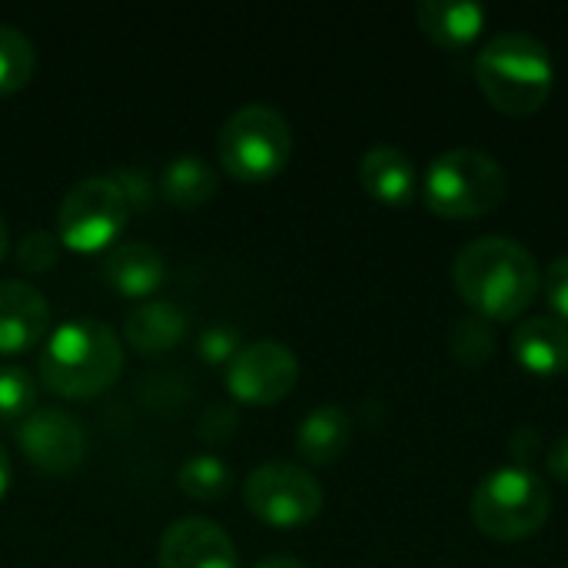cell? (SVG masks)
Masks as SVG:
<instances>
[{
    "mask_svg": "<svg viewBox=\"0 0 568 568\" xmlns=\"http://www.w3.org/2000/svg\"><path fill=\"white\" fill-rule=\"evenodd\" d=\"M453 283L473 316L493 323L523 316L542 290V273L523 243L509 236H479L459 250Z\"/></svg>",
    "mask_w": 568,
    "mask_h": 568,
    "instance_id": "6da1fadb",
    "label": "cell"
},
{
    "mask_svg": "<svg viewBox=\"0 0 568 568\" xmlns=\"http://www.w3.org/2000/svg\"><path fill=\"white\" fill-rule=\"evenodd\" d=\"M123 339L100 320L80 316L60 323L40 353V379L63 399H93L123 373Z\"/></svg>",
    "mask_w": 568,
    "mask_h": 568,
    "instance_id": "7a4b0ae2",
    "label": "cell"
},
{
    "mask_svg": "<svg viewBox=\"0 0 568 568\" xmlns=\"http://www.w3.org/2000/svg\"><path fill=\"white\" fill-rule=\"evenodd\" d=\"M483 97L506 116H532L549 103L556 67L542 40L506 30L496 33L473 63Z\"/></svg>",
    "mask_w": 568,
    "mask_h": 568,
    "instance_id": "3957f363",
    "label": "cell"
},
{
    "mask_svg": "<svg viewBox=\"0 0 568 568\" xmlns=\"http://www.w3.org/2000/svg\"><path fill=\"white\" fill-rule=\"evenodd\" d=\"M509 176L503 163L476 146H456L439 153L423 180L426 206L446 220H479L503 206Z\"/></svg>",
    "mask_w": 568,
    "mask_h": 568,
    "instance_id": "277c9868",
    "label": "cell"
},
{
    "mask_svg": "<svg viewBox=\"0 0 568 568\" xmlns=\"http://www.w3.org/2000/svg\"><path fill=\"white\" fill-rule=\"evenodd\" d=\"M223 170L240 183L273 180L293 156V130L270 103H246L226 116L216 136Z\"/></svg>",
    "mask_w": 568,
    "mask_h": 568,
    "instance_id": "5b68a950",
    "label": "cell"
},
{
    "mask_svg": "<svg viewBox=\"0 0 568 568\" xmlns=\"http://www.w3.org/2000/svg\"><path fill=\"white\" fill-rule=\"evenodd\" d=\"M549 486L526 466L489 473L473 493V523L499 542L536 536L549 519Z\"/></svg>",
    "mask_w": 568,
    "mask_h": 568,
    "instance_id": "8992f818",
    "label": "cell"
},
{
    "mask_svg": "<svg viewBox=\"0 0 568 568\" xmlns=\"http://www.w3.org/2000/svg\"><path fill=\"white\" fill-rule=\"evenodd\" d=\"M133 210L113 176H87L67 190L57 210V240L73 253H110Z\"/></svg>",
    "mask_w": 568,
    "mask_h": 568,
    "instance_id": "52a82bcc",
    "label": "cell"
},
{
    "mask_svg": "<svg viewBox=\"0 0 568 568\" xmlns=\"http://www.w3.org/2000/svg\"><path fill=\"white\" fill-rule=\"evenodd\" d=\"M246 509L273 529H303L323 513V486L296 463H266L246 476Z\"/></svg>",
    "mask_w": 568,
    "mask_h": 568,
    "instance_id": "ba28073f",
    "label": "cell"
},
{
    "mask_svg": "<svg viewBox=\"0 0 568 568\" xmlns=\"http://www.w3.org/2000/svg\"><path fill=\"white\" fill-rule=\"evenodd\" d=\"M300 383V359L280 339H256L240 346L226 366V389L246 406H276Z\"/></svg>",
    "mask_w": 568,
    "mask_h": 568,
    "instance_id": "9c48e42d",
    "label": "cell"
},
{
    "mask_svg": "<svg viewBox=\"0 0 568 568\" xmlns=\"http://www.w3.org/2000/svg\"><path fill=\"white\" fill-rule=\"evenodd\" d=\"M13 439L37 469L53 476L80 469L87 456V433L63 409H33L23 423L13 426Z\"/></svg>",
    "mask_w": 568,
    "mask_h": 568,
    "instance_id": "30bf717a",
    "label": "cell"
},
{
    "mask_svg": "<svg viewBox=\"0 0 568 568\" xmlns=\"http://www.w3.org/2000/svg\"><path fill=\"white\" fill-rule=\"evenodd\" d=\"M160 568H240V552L226 529L213 519H176L156 549Z\"/></svg>",
    "mask_w": 568,
    "mask_h": 568,
    "instance_id": "8fae6325",
    "label": "cell"
},
{
    "mask_svg": "<svg viewBox=\"0 0 568 568\" xmlns=\"http://www.w3.org/2000/svg\"><path fill=\"white\" fill-rule=\"evenodd\" d=\"M50 333V306L43 293L23 280H0V356H20Z\"/></svg>",
    "mask_w": 568,
    "mask_h": 568,
    "instance_id": "7c38bea8",
    "label": "cell"
},
{
    "mask_svg": "<svg viewBox=\"0 0 568 568\" xmlns=\"http://www.w3.org/2000/svg\"><path fill=\"white\" fill-rule=\"evenodd\" d=\"M100 276L123 300H150L166 283V260L156 246L126 240L103 256Z\"/></svg>",
    "mask_w": 568,
    "mask_h": 568,
    "instance_id": "4fadbf2b",
    "label": "cell"
},
{
    "mask_svg": "<svg viewBox=\"0 0 568 568\" xmlns=\"http://www.w3.org/2000/svg\"><path fill=\"white\" fill-rule=\"evenodd\" d=\"M513 356L532 376H562L568 369V326L556 316L523 320L513 333Z\"/></svg>",
    "mask_w": 568,
    "mask_h": 568,
    "instance_id": "5bb4252c",
    "label": "cell"
},
{
    "mask_svg": "<svg viewBox=\"0 0 568 568\" xmlns=\"http://www.w3.org/2000/svg\"><path fill=\"white\" fill-rule=\"evenodd\" d=\"M359 183L383 206H409L416 190H419L413 156L406 150L386 146V143L363 153V160H359Z\"/></svg>",
    "mask_w": 568,
    "mask_h": 568,
    "instance_id": "9a60e30c",
    "label": "cell"
},
{
    "mask_svg": "<svg viewBox=\"0 0 568 568\" xmlns=\"http://www.w3.org/2000/svg\"><path fill=\"white\" fill-rule=\"evenodd\" d=\"M190 329L186 313L170 303V300H146L140 306H133L123 320V339L126 346H133L143 356L153 353H170L173 346L183 343Z\"/></svg>",
    "mask_w": 568,
    "mask_h": 568,
    "instance_id": "2e32d148",
    "label": "cell"
},
{
    "mask_svg": "<svg viewBox=\"0 0 568 568\" xmlns=\"http://www.w3.org/2000/svg\"><path fill=\"white\" fill-rule=\"evenodd\" d=\"M416 20L433 43L466 50L486 30V7L473 0H423L416 3Z\"/></svg>",
    "mask_w": 568,
    "mask_h": 568,
    "instance_id": "e0dca14e",
    "label": "cell"
},
{
    "mask_svg": "<svg viewBox=\"0 0 568 568\" xmlns=\"http://www.w3.org/2000/svg\"><path fill=\"white\" fill-rule=\"evenodd\" d=\"M353 443V416L343 406H320L296 429V453L310 466L336 463Z\"/></svg>",
    "mask_w": 568,
    "mask_h": 568,
    "instance_id": "ac0fdd59",
    "label": "cell"
},
{
    "mask_svg": "<svg viewBox=\"0 0 568 568\" xmlns=\"http://www.w3.org/2000/svg\"><path fill=\"white\" fill-rule=\"evenodd\" d=\"M216 173L200 153H176L160 173V193L180 210L203 206L216 196Z\"/></svg>",
    "mask_w": 568,
    "mask_h": 568,
    "instance_id": "d6986e66",
    "label": "cell"
},
{
    "mask_svg": "<svg viewBox=\"0 0 568 568\" xmlns=\"http://www.w3.org/2000/svg\"><path fill=\"white\" fill-rule=\"evenodd\" d=\"M176 486L196 499V503H216L223 499L230 489H233V469L213 456V453H200V456H190L180 473H176Z\"/></svg>",
    "mask_w": 568,
    "mask_h": 568,
    "instance_id": "ffe728a7",
    "label": "cell"
},
{
    "mask_svg": "<svg viewBox=\"0 0 568 568\" xmlns=\"http://www.w3.org/2000/svg\"><path fill=\"white\" fill-rule=\"evenodd\" d=\"M37 67V53L27 33L10 23H0V97L17 93L30 83Z\"/></svg>",
    "mask_w": 568,
    "mask_h": 568,
    "instance_id": "44dd1931",
    "label": "cell"
},
{
    "mask_svg": "<svg viewBox=\"0 0 568 568\" xmlns=\"http://www.w3.org/2000/svg\"><path fill=\"white\" fill-rule=\"evenodd\" d=\"M449 349L453 356L469 366V369H479L486 366L493 356H496V333H493V323L483 320V316H466L456 323L453 336H449Z\"/></svg>",
    "mask_w": 568,
    "mask_h": 568,
    "instance_id": "7402d4cb",
    "label": "cell"
},
{
    "mask_svg": "<svg viewBox=\"0 0 568 568\" xmlns=\"http://www.w3.org/2000/svg\"><path fill=\"white\" fill-rule=\"evenodd\" d=\"M37 409V379L20 366H0V419L23 423Z\"/></svg>",
    "mask_w": 568,
    "mask_h": 568,
    "instance_id": "603a6c76",
    "label": "cell"
},
{
    "mask_svg": "<svg viewBox=\"0 0 568 568\" xmlns=\"http://www.w3.org/2000/svg\"><path fill=\"white\" fill-rule=\"evenodd\" d=\"M13 260L23 273H47L57 266V236L50 230H30L17 240Z\"/></svg>",
    "mask_w": 568,
    "mask_h": 568,
    "instance_id": "cb8c5ba5",
    "label": "cell"
},
{
    "mask_svg": "<svg viewBox=\"0 0 568 568\" xmlns=\"http://www.w3.org/2000/svg\"><path fill=\"white\" fill-rule=\"evenodd\" d=\"M236 353H240V339H236V333L226 329V326H213V329H206L203 339H200V356H203L206 363H213V366H230V359H233Z\"/></svg>",
    "mask_w": 568,
    "mask_h": 568,
    "instance_id": "d4e9b609",
    "label": "cell"
},
{
    "mask_svg": "<svg viewBox=\"0 0 568 568\" xmlns=\"http://www.w3.org/2000/svg\"><path fill=\"white\" fill-rule=\"evenodd\" d=\"M546 300L562 320H568V253L552 260V266L546 270Z\"/></svg>",
    "mask_w": 568,
    "mask_h": 568,
    "instance_id": "484cf974",
    "label": "cell"
},
{
    "mask_svg": "<svg viewBox=\"0 0 568 568\" xmlns=\"http://www.w3.org/2000/svg\"><path fill=\"white\" fill-rule=\"evenodd\" d=\"M113 180L120 183V190H123V196H126V203H130L133 213L150 203L153 186H150V180H146L143 170H120V173H113Z\"/></svg>",
    "mask_w": 568,
    "mask_h": 568,
    "instance_id": "4316f807",
    "label": "cell"
},
{
    "mask_svg": "<svg viewBox=\"0 0 568 568\" xmlns=\"http://www.w3.org/2000/svg\"><path fill=\"white\" fill-rule=\"evenodd\" d=\"M546 466H549V476H552V479H559V483H566L568 486V433L552 443V449H549V456H546Z\"/></svg>",
    "mask_w": 568,
    "mask_h": 568,
    "instance_id": "83f0119b",
    "label": "cell"
},
{
    "mask_svg": "<svg viewBox=\"0 0 568 568\" xmlns=\"http://www.w3.org/2000/svg\"><path fill=\"white\" fill-rule=\"evenodd\" d=\"M539 446V436L532 429H519L513 436V456L519 459V466H526V459H532V449Z\"/></svg>",
    "mask_w": 568,
    "mask_h": 568,
    "instance_id": "f1b7e54d",
    "label": "cell"
},
{
    "mask_svg": "<svg viewBox=\"0 0 568 568\" xmlns=\"http://www.w3.org/2000/svg\"><path fill=\"white\" fill-rule=\"evenodd\" d=\"M253 568H306L303 559H296V556H286V552H276V556H266V559H260Z\"/></svg>",
    "mask_w": 568,
    "mask_h": 568,
    "instance_id": "f546056e",
    "label": "cell"
},
{
    "mask_svg": "<svg viewBox=\"0 0 568 568\" xmlns=\"http://www.w3.org/2000/svg\"><path fill=\"white\" fill-rule=\"evenodd\" d=\"M7 489H10V456L0 446V499L7 496Z\"/></svg>",
    "mask_w": 568,
    "mask_h": 568,
    "instance_id": "4dcf8cb0",
    "label": "cell"
},
{
    "mask_svg": "<svg viewBox=\"0 0 568 568\" xmlns=\"http://www.w3.org/2000/svg\"><path fill=\"white\" fill-rule=\"evenodd\" d=\"M7 250H10V230H7V220H3V213H0V263H3V256H7Z\"/></svg>",
    "mask_w": 568,
    "mask_h": 568,
    "instance_id": "1f68e13d",
    "label": "cell"
},
{
    "mask_svg": "<svg viewBox=\"0 0 568 568\" xmlns=\"http://www.w3.org/2000/svg\"><path fill=\"white\" fill-rule=\"evenodd\" d=\"M566 568H568V566H566Z\"/></svg>",
    "mask_w": 568,
    "mask_h": 568,
    "instance_id": "d6a6232c",
    "label": "cell"
}]
</instances>
